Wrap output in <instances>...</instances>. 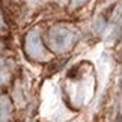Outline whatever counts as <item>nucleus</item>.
Wrapping results in <instances>:
<instances>
[{"instance_id":"nucleus-2","label":"nucleus","mask_w":122,"mask_h":122,"mask_svg":"<svg viewBox=\"0 0 122 122\" xmlns=\"http://www.w3.org/2000/svg\"><path fill=\"white\" fill-rule=\"evenodd\" d=\"M26 53L29 54V57L35 60H48L50 56L45 51L44 45L41 42V36L38 30H32L26 36Z\"/></svg>"},{"instance_id":"nucleus-6","label":"nucleus","mask_w":122,"mask_h":122,"mask_svg":"<svg viewBox=\"0 0 122 122\" xmlns=\"http://www.w3.org/2000/svg\"><path fill=\"white\" fill-rule=\"evenodd\" d=\"M2 66H3V60L0 59V68H2Z\"/></svg>"},{"instance_id":"nucleus-1","label":"nucleus","mask_w":122,"mask_h":122,"mask_svg":"<svg viewBox=\"0 0 122 122\" xmlns=\"http://www.w3.org/2000/svg\"><path fill=\"white\" fill-rule=\"evenodd\" d=\"M74 39H76V32L71 27L62 26V24L51 27L48 32V36H47L50 48L53 51H56V53L66 51L74 44Z\"/></svg>"},{"instance_id":"nucleus-4","label":"nucleus","mask_w":122,"mask_h":122,"mask_svg":"<svg viewBox=\"0 0 122 122\" xmlns=\"http://www.w3.org/2000/svg\"><path fill=\"white\" fill-rule=\"evenodd\" d=\"M9 118V112L5 109H0V122H6Z\"/></svg>"},{"instance_id":"nucleus-5","label":"nucleus","mask_w":122,"mask_h":122,"mask_svg":"<svg viewBox=\"0 0 122 122\" xmlns=\"http://www.w3.org/2000/svg\"><path fill=\"white\" fill-rule=\"evenodd\" d=\"M84 2H86V0H71V5L76 8V6H80V5H83Z\"/></svg>"},{"instance_id":"nucleus-7","label":"nucleus","mask_w":122,"mask_h":122,"mask_svg":"<svg viewBox=\"0 0 122 122\" xmlns=\"http://www.w3.org/2000/svg\"><path fill=\"white\" fill-rule=\"evenodd\" d=\"M0 50H2V44H0Z\"/></svg>"},{"instance_id":"nucleus-3","label":"nucleus","mask_w":122,"mask_h":122,"mask_svg":"<svg viewBox=\"0 0 122 122\" xmlns=\"http://www.w3.org/2000/svg\"><path fill=\"white\" fill-rule=\"evenodd\" d=\"M0 109H5L8 112H11V102L6 97H0Z\"/></svg>"}]
</instances>
